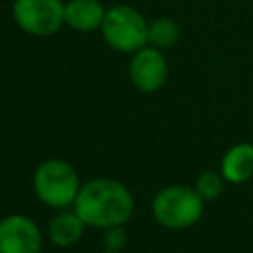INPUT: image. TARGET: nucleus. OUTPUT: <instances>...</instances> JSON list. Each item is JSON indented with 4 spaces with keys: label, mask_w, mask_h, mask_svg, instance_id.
<instances>
[{
    "label": "nucleus",
    "mask_w": 253,
    "mask_h": 253,
    "mask_svg": "<svg viewBox=\"0 0 253 253\" xmlns=\"http://www.w3.org/2000/svg\"><path fill=\"white\" fill-rule=\"evenodd\" d=\"M107 10L99 0H69L65 4V24L77 32L101 28Z\"/></svg>",
    "instance_id": "10"
},
{
    "label": "nucleus",
    "mask_w": 253,
    "mask_h": 253,
    "mask_svg": "<svg viewBox=\"0 0 253 253\" xmlns=\"http://www.w3.org/2000/svg\"><path fill=\"white\" fill-rule=\"evenodd\" d=\"M103 245L105 251H113V253H121L123 247L126 245V231L123 225H115L109 229H103Z\"/></svg>",
    "instance_id": "13"
},
{
    "label": "nucleus",
    "mask_w": 253,
    "mask_h": 253,
    "mask_svg": "<svg viewBox=\"0 0 253 253\" xmlns=\"http://www.w3.org/2000/svg\"><path fill=\"white\" fill-rule=\"evenodd\" d=\"M71 208L87 227L109 229L125 225L130 219L134 211V198L123 182L113 178H95L81 184Z\"/></svg>",
    "instance_id": "1"
},
{
    "label": "nucleus",
    "mask_w": 253,
    "mask_h": 253,
    "mask_svg": "<svg viewBox=\"0 0 253 253\" xmlns=\"http://www.w3.org/2000/svg\"><path fill=\"white\" fill-rule=\"evenodd\" d=\"M42 247L43 235L32 217L24 213L0 217V253H42Z\"/></svg>",
    "instance_id": "6"
},
{
    "label": "nucleus",
    "mask_w": 253,
    "mask_h": 253,
    "mask_svg": "<svg viewBox=\"0 0 253 253\" xmlns=\"http://www.w3.org/2000/svg\"><path fill=\"white\" fill-rule=\"evenodd\" d=\"M219 172L229 184H245L253 178V142H235L229 146L219 164Z\"/></svg>",
    "instance_id": "8"
},
{
    "label": "nucleus",
    "mask_w": 253,
    "mask_h": 253,
    "mask_svg": "<svg viewBox=\"0 0 253 253\" xmlns=\"http://www.w3.org/2000/svg\"><path fill=\"white\" fill-rule=\"evenodd\" d=\"M223 176L221 172H213V170H204L196 182H194V190L202 196L204 202H210V200H215L221 196L223 192Z\"/></svg>",
    "instance_id": "12"
},
{
    "label": "nucleus",
    "mask_w": 253,
    "mask_h": 253,
    "mask_svg": "<svg viewBox=\"0 0 253 253\" xmlns=\"http://www.w3.org/2000/svg\"><path fill=\"white\" fill-rule=\"evenodd\" d=\"M12 14L24 32L51 36L65 22V4L61 0H16Z\"/></svg>",
    "instance_id": "5"
},
{
    "label": "nucleus",
    "mask_w": 253,
    "mask_h": 253,
    "mask_svg": "<svg viewBox=\"0 0 253 253\" xmlns=\"http://www.w3.org/2000/svg\"><path fill=\"white\" fill-rule=\"evenodd\" d=\"M101 253H113V251H101Z\"/></svg>",
    "instance_id": "14"
},
{
    "label": "nucleus",
    "mask_w": 253,
    "mask_h": 253,
    "mask_svg": "<svg viewBox=\"0 0 253 253\" xmlns=\"http://www.w3.org/2000/svg\"><path fill=\"white\" fill-rule=\"evenodd\" d=\"M128 77L132 85L142 93L158 91L168 79V61L162 49L146 45L138 49L128 63Z\"/></svg>",
    "instance_id": "7"
},
{
    "label": "nucleus",
    "mask_w": 253,
    "mask_h": 253,
    "mask_svg": "<svg viewBox=\"0 0 253 253\" xmlns=\"http://www.w3.org/2000/svg\"><path fill=\"white\" fill-rule=\"evenodd\" d=\"M83 219L71 210H59L47 223V239L55 247H73L85 231Z\"/></svg>",
    "instance_id": "9"
},
{
    "label": "nucleus",
    "mask_w": 253,
    "mask_h": 253,
    "mask_svg": "<svg viewBox=\"0 0 253 253\" xmlns=\"http://www.w3.org/2000/svg\"><path fill=\"white\" fill-rule=\"evenodd\" d=\"M32 186L38 200L55 210H67L73 206L81 190L77 170L59 158L43 160L34 172Z\"/></svg>",
    "instance_id": "2"
},
{
    "label": "nucleus",
    "mask_w": 253,
    "mask_h": 253,
    "mask_svg": "<svg viewBox=\"0 0 253 253\" xmlns=\"http://www.w3.org/2000/svg\"><path fill=\"white\" fill-rule=\"evenodd\" d=\"M101 34L113 49L136 53L148 43V22L136 8L119 4L107 10L101 24Z\"/></svg>",
    "instance_id": "4"
},
{
    "label": "nucleus",
    "mask_w": 253,
    "mask_h": 253,
    "mask_svg": "<svg viewBox=\"0 0 253 253\" xmlns=\"http://www.w3.org/2000/svg\"><path fill=\"white\" fill-rule=\"evenodd\" d=\"M152 217L166 229H188L200 221L204 200L194 186H166L152 200Z\"/></svg>",
    "instance_id": "3"
},
{
    "label": "nucleus",
    "mask_w": 253,
    "mask_h": 253,
    "mask_svg": "<svg viewBox=\"0 0 253 253\" xmlns=\"http://www.w3.org/2000/svg\"><path fill=\"white\" fill-rule=\"evenodd\" d=\"M180 40V26L170 18H156L148 22V43L156 49H168Z\"/></svg>",
    "instance_id": "11"
}]
</instances>
